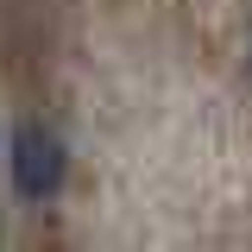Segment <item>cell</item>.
Listing matches in <instances>:
<instances>
[{"label": "cell", "instance_id": "obj_1", "mask_svg": "<svg viewBox=\"0 0 252 252\" xmlns=\"http://www.w3.org/2000/svg\"><path fill=\"white\" fill-rule=\"evenodd\" d=\"M13 183H19V195H57V183H63V139L51 126H19L13 132Z\"/></svg>", "mask_w": 252, "mask_h": 252}]
</instances>
